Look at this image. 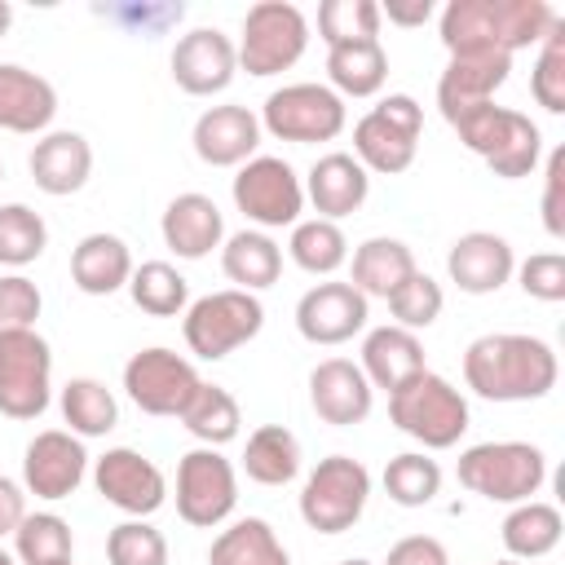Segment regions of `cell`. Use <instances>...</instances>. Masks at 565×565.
Wrapping results in <instances>:
<instances>
[{
	"instance_id": "obj_1",
	"label": "cell",
	"mask_w": 565,
	"mask_h": 565,
	"mask_svg": "<svg viewBox=\"0 0 565 565\" xmlns=\"http://www.w3.org/2000/svg\"><path fill=\"white\" fill-rule=\"evenodd\" d=\"M556 375V349L525 331H486L463 349V384L486 402H539Z\"/></svg>"
},
{
	"instance_id": "obj_2",
	"label": "cell",
	"mask_w": 565,
	"mask_h": 565,
	"mask_svg": "<svg viewBox=\"0 0 565 565\" xmlns=\"http://www.w3.org/2000/svg\"><path fill=\"white\" fill-rule=\"evenodd\" d=\"M561 13L547 0H450L437 18L446 53L468 49H499L521 53L539 44Z\"/></svg>"
},
{
	"instance_id": "obj_3",
	"label": "cell",
	"mask_w": 565,
	"mask_h": 565,
	"mask_svg": "<svg viewBox=\"0 0 565 565\" xmlns=\"http://www.w3.org/2000/svg\"><path fill=\"white\" fill-rule=\"evenodd\" d=\"M459 132V141L486 159V168L503 181H516V177H530L543 159V132L530 115L512 110V106H477L468 115H459L450 124Z\"/></svg>"
},
{
	"instance_id": "obj_4",
	"label": "cell",
	"mask_w": 565,
	"mask_h": 565,
	"mask_svg": "<svg viewBox=\"0 0 565 565\" xmlns=\"http://www.w3.org/2000/svg\"><path fill=\"white\" fill-rule=\"evenodd\" d=\"M388 419L415 437L424 450H450L468 433V397L437 371H419L402 388L388 393Z\"/></svg>"
},
{
	"instance_id": "obj_5",
	"label": "cell",
	"mask_w": 565,
	"mask_h": 565,
	"mask_svg": "<svg viewBox=\"0 0 565 565\" xmlns=\"http://www.w3.org/2000/svg\"><path fill=\"white\" fill-rule=\"evenodd\" d=\"M459 486L490 503H525L547 481V455L534 441H477L455 463Z\"/></svg>"
},
{
	"instance_id": "obj_6",
	"label": "cell",
	"mask_w": 565,
	"mask_h": 565,
	"mask_svg": "<svg viewBox=\"0 0 565 565\" xmlns=\"http://www.w3.org/2000/svg\"><path fill=\"white\" fill-rule=\"evenodd\" d=\"M260 327H265V305L238 287L207 291V296L190 300L181 313V335H185L190 353L203 362H221L234 349L252 344L260 335Z\"/></svg>"
},
{
	"instance_id": "obj_7",
	"label": "cell",
	"mask_w": 565,
	"mask_h": 565,
	"mask_svg": "<svg viewBox=\"0 0 565 565\" xmlns=\"http://www.w3.org/2000/svg\"><path fill=\"white\" fill-rule=\"evenodd\" d=\"M419 132H424V106L411 93H388L353 124V159L366 172L397 177L415 163Z\"/></svg>"
},
{
	"instance_id": "obj_8",
	"label": "cell",
	"mask_w": 565,
	"mask_h": 565,
	"mask_svg": "<svg viewBox=\"0 0 565 565\" xmlns=\"http://www.w3.org/2000/svg\"><path fill=\"white\" fill-rule=\"evenodd\" d=\"M238 71L265 79L291 71L309 49V18L291 0H260L243 13L238 35Z\"/></svg>"
},
{
	"instance_id": "obj_9",
	"label": "cell",
	"mask_w": 565,
	"mask_h": 565,
	"mask_svg": "<svg viewBox=\"0 0 565 565\" xmlns=\"http://www.w3.org/2000/svg\"><path fill=\"white\" fill-rule=\"evenodd\" d=\"M371 499V472L353 455H327L300 486V516L318 534H344L362 521Z\"/></svg>"
},
{
	"instance_id": "obj_10",
	"label": "cell",
	"mask_w": 565,
	"mask_h": 565,
	"mask_svg": "<svg viewBox=\"0 0 565 565\" xmlns=\"http://www.w3.org/2000/svg\"><path fill=\"white\" fill-rule=\"evenodd\" d=\"M260 132L278 137V141H296V146H313V141H335L349 124L344 97L331 93L327 84H282L265 97L260 106Z\"/></svg>"
},
{
	"instance_id": "obj_11",
	"label": "cell",
	"mask_w": 565,
	"mask_h": 565,
	"mask_svg": "<svg viewBox=\"0 0 565 565\" xmlns=\"http://www.w3.org/2000/svg\"><path fill=\"white\" fill-rule=\"evenodd\" d=\"M53 402V349L49 340L26 331H0V415L40 419Z\"/></svg>"
},
{
	"instance_id": "obj_12",
	"label": "cell",
	"mask_w": 565,
	"mask_h": 565,
	"mask_svg": "<svg viewBox=\"0 0 565 565\" xmlns=\"http://www.w3.org/2000/svg\"><path fill=\"white\" fill-rule=\"evenodd\" d=\"M230 194H234V207L252 221V230H265V234L296 225L305 212V181L278 154H252L238 168Z\"/></svg>"
},
{
	"instance_id": "obj_13",
	"label": "cell",
	"mask_w": 565,
	"mask_h": 565,
	"mask_svg": "<svg viewBox=\"0 0 565 565\" xmlns=\"http://www.w3.org/2000/svg\"><path fill=\"white\" fill-rule=\"evenodd\" d=\"M199 384L203 380H199L194 362L181 358L177 349H163V344H150L124 362V393L141 415L181 419V411L190 406Z\"/></svg>"
},
{
	"instance_id": "obj_14",
	"label": "cell",
	"mask_w": 565,
	"mask_h": 565,
	"mask_svg": "<svg viewBox=\"0 0 565 565\" xmlns=\"http://www.w3.org/2000/svg\"><path fill=\"white\" fill-rule=\"evenodd\" d=\"M238 508V472L216 446H194L177 463V516L194 530L230 521Z\"/></svg>"
},
{
	"instance_id": "obj_15",
	"label": "cell",
	"mask_w": 565,
	"mask_h": 565,
	"mask_svg": "<svg viewBox=\"0 0 565 565\" xmlns=\"http://www.w3.org/2000/svg\"><path fill=\"white\" fill-rule=\"evenodd\" d=\"M93 486L97 494L128 512V516H154L168 503V477L154 459H146L132 446H110L97 463H93Z\"/></svg>"
},
{
	"instance_id": "obj_16",
	"label": "cell",
	"mask_w": 565,
	"mask_h": 565,
	"mask_svg": "<svg viewBox=\"0 0 565 565\" xmlns=\"http://www.w3.org/2000/svg\"><path fill=\"white\" fill-rule=\"evenodd\" d=\"M88 477V450L66 428H44L22 450V490L35 499H71Z\"/></svg>"
},
{
	"instance_id": "obj_17",
	"label": "cell",
	"mask_w": 565,
	"mask_h": 565,
	"mask_svg": "<svg viewBox=\"0 0 565 565\" xmlns=\"http://www.w3.org/2000/svg\"><path fill=\"white\" fill-rule=\"evenodd\" d=\"M512 75V53L499 49H468V53H450L441 79H437V106L441 119L455 124L459 115L494 102V93L508 84Z\"/></svg>"
},
{
	"instance_id": "obj_18",
	"label": "cell",
	"mask_w": 565,
	"mask_h": 565,
	"mask_svg": "<svg viewBox=\"0 0 565 565\" xmlns=\"http://www.w3.org/2000/svg\"><path fill=\"white\" fill-rule=\"evenodd\" d=\"M371 318V300L353 287V282H313L300 300H296V331L309 344H344L358 331H366Z\"/></svg>"
},
{
	"instance_id": "obj_19",
	"label": "cell",
	"mask_w": 565,
	"mask_h": 565,
	"mask_svg": "<svg viewBox=\"0 0 565 565\" xmlns=\"http://www.w3.org/2000/svg\"><path fill=\"white\" fill-rule=\"evenodd\" d=\"M238 75V49L221 26H194L172 49V79L190 97L225 93Z\"/></svg>"
},
{
	"instance_id": "obj_20",
	"label": "cell",
	"mask_w": 565,
	"mask_h": 565,
	"mask_svg": "<svg viewBox=\"0 0 565 565\" xmlns=\"http://www.w3.org/2000/svg\"><path fill=\"white\" fill-rule=\"evenodd\" d=\"M446 274L463 296H494L516 274V252L503 234L468 230L446 252Z\"/></svg>"
},
{
	"instance_id": "obj_21",
	"label": "cell",
	"mask_w": 565,
	"mask_h": 565,
	"mask_svg": "<svg viewBox=\"0 0 565 565\" xmlns=\"http://www.w3.org/2000/svg\"><path fill=\"white\" fill-rule=\"evenodd\" d=\"M309 406L322 424L335 428H353L371 415L375 406V388L366 384L362 366L353 358H322L309 371Z\"/></svg>"
},
{
	"instance_id": "obj_22",
	"label": "cell",
	"mask_w": 565,
	"mask_h": 565,
	"mask_svg": "<svg viewBox=\"0 0 565 565\" xmlns=\"http://www.w3.org/2000/svg\"><path fill=\"white\" fill-rule=\"evenodd\" d=\"M194 154L207 163V168H243L256 146H260V119L256 110L247 106H207L199 119H194Z\"/></svg>"
},
{
	"instance_id": "obj_23",
	"label": "cell",
	"mask_w": 565,
	"mask_h": 565,
	"mask_svg": "<svg viewBox=\"0 0 565 565\" xmlns=\"http://www.w3.org/2000/svg\"><path fill=\"white\" fill-rule=\"evenodd\" d=\"M366 194H371V172L344 150L313 159V168L305 172V199L322 221L340 225V216H353L366 203Z\"/></svg>"
},
{
	"instance_id": "obj_24",
	"label": "cell",
	"mask_w": 565,
	"mask_h": 565,
	"mask_svg": "<svg viewBox=\"0 0 565 565\" xmlns=\"http://www.w3.org/2000/svg\"><path fill=\"white\" fill-rule=\"evenodd\" d=\"M26 168H31V181L44 194L62 199V194H75V190L88 185V177H93V146H88L84 132L57 128V132H44L31 146Z\"/></svg>"
},
{
	"instance_id": "obj_25",
	"label": "cell",
	"mask_w": 565,
	"mask_h": 565,
	"mask_svg": "<svg viewBox=\"0 0 565 565\" xmlns=\"http://www.w3.org/2000/svg\"><path fill=\"white\" fill-rule=\"evenodd\" d=\"M159 234H163V247L177 252L181 260H203L212 247L225 243V216L207 194L185 190L163 207Z\"/></svg>"
},
{
	"instance_id": "obj_26",
	"label": "cell",
	"mask_w": 565,
	"mask_h": 565,
	"mask_svg": "<svg viewBox=\"0 0 565 565\" xmlns=\"http://www.w3.org/2000/svg\"><path fill=\"white\" fill-rule=\"evenodd\" d=\"M53 115H57V88L18 62H0V128L35 137L49 132Z\"/></svg>"
},
{
	"instance_id": "obj_27",
	"label": "cell",
	"mask_w": 565,
	"mask_h": 565,
	"mask_svg": "<svg viewBox=\"0 0 565 565\" xmlns=\"http://www.w3.org/2000/svg\"><path fill=\"white\" fill-rule=\"evenodd\" d=\"M358 366H362L366 384H371V388H384V393H393V388H402L406 380H415L419 371H428V366H424V344H419V335L406 331V327H397V322L366 331V340H362V362H358Z\"/></svg>"
},
{
	"instance_id": "obj_28",
	"label": "cell",
	"mask_w": 565,
	"mask_h": 565,
	"mask_svg": "<svg viewBox=\"0 0 565 565\" xmlns=\"http://www.w3.org/2000/svg\"><path fill=\"white\" fill-rule=\"evenodd\" d=\"M132 278V252L119 234H84L71 252V282L84 296H115Z\"/></svg>"
},
{
	"instance_id": "obj_29",
	"label": "cell",
	"mask_w": 565,
	"mask_h": 565,
	"mask_svg": "<svg viewBox=\"0 0 565 565\" xmlns=\"http://www.w3.org/2000/svg\"><path fill=\"white\" fill-rule=\"evenodd\" d=\"M419 265H415V252L402 243V238H388V234H375V238H366V243H358L353 247V274H349V282L371 300H388L411 274H415Z\"/></svg>"
},
{
	"instance_id": "obj_30",
	"label": "cell",
	"mask_w": 565,
	"mask_h": 565,
	"mask_svg": "<svg viewBox=\"0 0 565 565\" xmlns=\"http://www.w3.org/2000/svg\"><path fill=\"white\" fill-rule=\"evenodd\" d=\"M221 269L238 291H265L282 274V247L265 230H238L221 247Z\"/></svg>"
},
{
	"instance_id": "obj_31",
	"label": "cell",
	"mask_w": 565,
	"mask_h": 565,
	"mask_svg": "<svg viewBox=\"0 0 565 565\" xmlns=\"http://www.w3.org/2000/svg\"><path fill=\"white\" fill-rule=\"evenodd\" d=\"M561 534H565L561 508H556V503H543V499L512 503V512H508L503 525H499L503 552H508L512 561H539V556L556 552Z\"/></svg>"
},
{
	"instance_id": "obj_32",
	"label": "cell",
	"mask_w": 565,
	"mask_h": 565,
	"mask_svg": "<svg viewBox=\"0 0 565 565\" xmlns=\"http://www.w3.org/2000/svg\"><path fill=\"white\" fill-rule=\"evenodd\" d=\"M327 88L340 97H375L388 79V53L380 40H349L327 49Z\"/></svg>"
},
{
	"instance_id": "obj_33",
	"label": "cell",
	"mask_w": 565,
	"mask_h": 565,
	"mask_svg": "<svg viewBox=\"0 0 565 565\" xmlns=\"http://www.w3.org/2000/svg\"><path fill=\"white\" fill-rule=\"evenodd\" d=\"M207 565H291V556L265 516H238L212 539Z\"/></svg>"
},
{
	"instance_id": "obj_34",
	"label": "cell",
	"mask_w": 565,
	"mask_h": 565,
	"mask_svg": "<svg viewBox=\"0 0 565 565\" xmlns=\"http://www.w3.org/2000/svg\"><path fill=\"white\" fill-rule=\"evenodd\" d=\"M300 441L282 424H260L243 446V472L256 486H287L300 477Z\"/></svg>"
},
{
	"instance_id": "obj_35",
	"label": "cell",
	"mask_w": 565,
	"mask_h": 565,
	"mask_svg": "<svg viewBox=\"0 0 565 565\" xmlns=\"http://www.w3.org/2000/svg\"><path fill=\"white\" fill-rule=\"evenodd\" d=\"M57 406H62L66 433H75L79 441H84V437H106V433L119 424V402H115V393H110L102 380H93V375L66 380Z\"/></svg>"
},
{
	"instance_id": "obj_36",
	"label": "cell",
	"mask_w": 565,
	"mask_h": 565,
	"mask_svg": "<svg viewBox=\"0 0 565 565\" xmlns=\"http://www.w3.org/2000/svg\"><path fill=\"white\" fill-rule=\"evenodd\" d=\"M128 296L141 313L150 318H181L185 305H190V282L177 265L168 260H141L132 265V278H128Z\"/></svg>"
},
{
	"instance_id": "obj_37",
	"label": "cell",
	"mask_w": 565,
	"mask_h": 565,
	"mask_svg": "<svg viewBox=\"0 0 565 565\" xmlns=\"http://www.w3.org/2000/svg\"><path fill=\"white\" fill-rule=\"evenodd\" d=\"M181 424L190 428V437H199V446H230L234 437H238V424H243V411H238V402H234V393L230 388H221V384H199L194 388V397H190V406L181 411Z\"/></svg>"
},
{
	"instance_id": "obj_38",
	"label": "cell",
	"mask_w": 565,
	"mask_h": 565,
	"mask_svg": "<svg viewBox=\"0 0 565 565\" xmlns=\"http://www.w3.org/2000/svg\"><path fill=\"white\" fill-rule=\"evenodd\" d=\"M287 256H291L305 274L327 278V274H335V269L349 260V238H344V230H340L335 221H322V216L296 221V225H291Z\"/></svg>"
},
{
	"instance_id": "obj_39",
	"label": "cell",
	"mask_w": 565,
	"mask_h": 565,
	"mask_svg": "<svg viewBox=\"0 0 565 565\" xmlns=\"http://www.w3.org/2000/svg\"><path fill=\"white\" fill-rule=\"evenodd\" d=\"M71 552H75L71 521L57 512H26L22 525L13 530L18 565H62V561H71Z\"/></svg>"
},
{
	"instance_id": "obj_40",
	"label": "cell",
	"mask_w": 565,
	"mask_h": 565,
	"mask_svg": "<svg viewBox=\"0 0 565 565\" xmlns=\"http://www.w3.org/2000/svg\"><path fill=\"white\" fill-rule=\"evenodd\" d=\"M384 494L397 503V508H424L441 494V468L437 459H428V450H406V455H393L384 463Z\"/></svg>"
},
{
	"instance_id": "obj_41",
	"label": "cell",
	"mask_w": 565,
	"mask_h": 565,
	"mask_svg": "<svg viewBox=\"0 0 565 565\" xmlns=\"http://www.w3.org/2000/svg\"><path fill=\"white\" fill-rule=\"evenodd\" d=\"M49 247V225L26 203H0V265L22 269L40 260Z\"/></svg>"
},
{
	"instance_id": "obj_42",
	"label": "cell",
	"mask_w": 565,
	"mask_h": 565,
	"mask_svg": "<svg viewBox=\"0 0 565 565\" xmlns=\"http://www.w3.org/2000/svg\"><path fill=\"white\" fill-rule=\"evenodd\" d=\"M380 4L375 0H322L318 4V35L327 49L349 40H380Z\"/></svg>"
},
{
	"instance_id": "obj_43",
	"label": "cell",
	"mask_w": 565,
	"mask_h": 565,
	"mask_svg": "<svg viewBox=\"0 0 565 565\" xmlns=\"http://www.w3.org/2000/svg\"><path fill=\"white\" fill-rule=\"evenodd\" d=\"M530 93L547 115H565V22L561 18L539 40V57H534V71H530Z\"/></svg>"
},
{
	"instance_id": "obj_44",
	"label": "cell",
	"mask_w": 565,
	"mask_h": 565,
	"mask_svg": "<svg viewBox=\"0 0 565 565\" xmlns=\"http://www.w3.org/2000/svg\"><path fill=\"white\" fill-rule=\"evenodd\" d=\"M110 565H168V539L146 516H128L106 534Z\"/></svg>"
},
{
	"instance_id": "obj_45",
	"label": "cell",
	"mask_w": 565,
	"mask_h": 565,
	"mask_svg": "<svg viewBox=\"0 0 565 565\" xmlns=\"http://www.w3.org/2000/svg\"><path fill=\"white\" fill-rule=\"evenodd\" d=\"M441 305H446V291L437 278H428L424 269H415L393 296H388V309H393V322L406 327V331H424L441 318Z\"/></svg>"
},
{
	"instance_id": "obj_46",
	"label": "cell",
	"mask_w": 565,
	"mask_h": 565,
	"mask_svg": "<svg viewBox=\"0 0 565 565\" xmlns=\"http://www.w3.org/2000/svg\"><path fill=\"white\" fill-rule=\"evenodd\" d=\"M516 282L530 300H543V305H556L565 300V256L561 252H534L516 265Z\"/></svg>"
},
{
	"instance_id": "obj_47",
	"label": "cell",
	"mask_w": 565,
	"mask_h": 565,
	"mask_svg": "<svg viewBox=\"0 0 565 565\" xmlns=\"http://www.w3.org/2000/svg\"><path fill=\"white\" fill-rule=\"evenodd\" d=\"M40 309H44V296L26 274H0V331L35 327Z\"/></svg>"
},
{
	"instance_id": "obj_48",
	"label": "cell",
	"mask_w": 565,
	"mask_h": 565,
	"mask_svg": "<svg viewBox=\"0 0 565 565\" xmlns=\"http://www.w3.org/2000/svg\"><path fill=\"white\" fill-rule=\"evenodd\" d=\"M543 230L565 238V146H556L543 168Z\"/></svg>"
},
{
	"instance_id": "obj_49",
	"label": "cell",
	"mask_w": 565,
	"mask_h": 565,
	"mask_svg": "<svg viewBox=\"0 0 565 565\" xmlns=\"http://www.w3.org/2000/svg\"><path fill=\"white\" fill-rule=\"evenodd\" d=\"M384 565H450V556H446L441 539H433V534H406V539H397L388 547Z\"/></svg>"
},
{
	"instance_id": "obj_50",
	"label": "cell",
	"mask_w": 565,
	"mask_h": 565,
	"mask_svg": "<svg viewBox=\"0 0 565 565\" xmlns=\"http://www.w3.org/2000/svg\"><path fill=\"white\" fill-rule=\"evenodd\" d=\"M22 516H26V490H22V481L0 472V539L13 534L22 525Z\"/></svg>"
},
{
	"instance_id": "obj_51",
	"label": "cell",
	"mask_w": 565,
	"mask_h": 565,
	"mask_svg": "<svg viewBox=\"0 0 565 565\" xmlns=\"http://www.w3.org/2000/svg\"><path fill=\"white\" fill-rule=\"evenodd\" d=\"M380 18H388L397 26H424L433 18V0H388V4H380Z\"/></svg>"
},
{
	"instance_id": "obj_52",
	"label": "cell",
	"mask_w": 565,
	"mask_h": 565,
	"mask_svg": "<svg viewBox=\"0 0 565 565\" xmlns=\"http://www.w3.org/2000/svg\"><path fill=\"white\" fill-rule=\"evenodd\" d=\"M9 26H13V4H9V0H0V35H4Z\"/></svg>"
},
{
	"instance_id": "obj_53",
	"label": "cell",
	"mask_w": 565,
	"mask_h": 565,
	"mask_svg": "<svg viewBox=\"0 0 565 565\" xmlns=\"http://www.w3.org/2000/svg\"><path fill=\"white\" fill-rule=\"evenodd\" d=\"M340 565H375V561H366V556H349V561H340Z\"/></svg>"
},
{
	"instance_id": "obj_54",
	"label": "cell",
	"mask_w": 565,
	"mask_h": 565,
	"mask_svg": "<svg viewBox=\"0 0 565 565\" xmlns=\"http://www.w3.org/2000/svg\"><path fill=\"white\" fill-rule=\"evenodd\" d=\"M0 565H18V561H13V556H9L4 547H0Z\"/></svg>"
},
{
	"instance_id": "obj_55",
	"label": "cell",
	"mask_w": 565,
	"mask_h": 565,
	"mask_svg": "<svg viewBox=\"0 0 565 565\" xmlns=\"http://www.w3.org/2000/svg\"><path fill=\"white\" fill-rule=\"evenodd\" d=\"M494 565H525V561H512V556H503V561H494Z\"/></svg>"
},
{
	"instance_id": "obj_56",
	"label": "cell",
	"mask_w": 565,
	"mask_h": 565,
	"mask_svg": "<svg viewBox=\"0 0 565 565\" xmlns=\"http://www.w3.org/2000/svg\"><path fill=\"white\" fill-rule=\"evenodd\" d=\"M0 181H4V163H0Z\"/></svg>"
},
{
	"instance_id": "obj_57",
	"label": "cell",
	"mask_w": 565,
	"mask_h": 565,
	"mask_svg": "<svg viewBox=\"0 0 565 565\" xmlns=\"http://www.w3.org/2000/svg\"><path fill=\"white\" fill-rule=\"evenodd\" d=\"M62 565H71V561H62Z\"/></svg>"
}]
</instances>
